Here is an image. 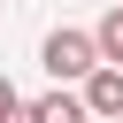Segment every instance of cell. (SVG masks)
<instances>
[{
    "label": "cell",
    "mask_w": 123,
    "mask_h": 123,
    "mask_svg": "<svg viewBox=\"0 0 123 123\" xmlns=\"http://www.w3.org/2000/svg\"><path fill=\"white\" fill-rule=\"evenodd\" d=\"M85 108H92L100 123L123 115V62H92V69H85Z\"/></svg>",
    "instance_id": "2"
},
{
    "label": "cell",
    "mask_w": 123,
    "mask_h": 123,
    "mask_svg": "<svg viewBox=\"0 0 123 123\" xmlns=\"http://www.w3.org/2000/svg\"><path fill=\"white\" fill-rule=\"evenodd\" d=\"M31 123H92V108H85V92H46V100H31Z\"/></svg>",
    "instance_id": "3"
},
{
    "label": "cell",
    "mask_w": 123,
    "mask_h": 123,
    "mask_svg": "<svg viewBox=\"0 0 123 123\" xmlns=\"http://www.w3.org/2000/svg\"><path fill=\"white\" fill-rule=\"evenodd\" d=\"M38 62H46V77L54 85H85V69L100 62V46H92V31H46V46H38Z\"/></svg>",
    "instance_id": "1"
},
{
    "label": "cell",
    "mask_w": 123,
    "mask_h": 123,
    "mask_svg": "<svg viewBox=\"0 0 123 123\" xmlns=\"http://www.w3.org/2000/svg\"><path fill=\"white\" fill-rule=\"evenodd\" d=\"M92 46H100V62H123V0L100 15V31H92Z\"/></svg>",
    "instance_id": "4"
},
{
    "label": "cell",
    "mask_w": 123,
    "mask_h": 123,
    "mask_svg": "<svg viewBox=\"0 0 123 123\" xmlns=\"http://www.w3.org/2000/svg\"><path fill=\"white\" fill-rule=\"evenodd\" d=\"M8 123H31V108H15V115H8Z\"/></svg>",
    "instance_id": "6"
},
{
    "label": "cell",
    "mask_w": 123,
    "mask_h": 123,
    "mask_svg": "<svg viewBox=\"0 0 123 123\" xmlns=\"http://www.w3.org/2000/svg\"><path fill=\"white\" fill-rule=\"evenodd\" d=\"M115 123H123V115H115Z\"/></svg>",
    "instance_id": "7"
},
{
    "label": "cell",
    "mask_w": 123,
    "mask_h": 123,
    "mask_svg": "<svg viewBox=\"0 0 123 123\" xmlns=\"http://www.w3.org/2000/svg\"><path fill=\"white\" fill-rule=\"evenodd\" d=\"M15 108H23V100H15V85H8V77H0V123H8V115H15Z\"/></svg>",
    "instance_id": "5"
}]
</instances>
